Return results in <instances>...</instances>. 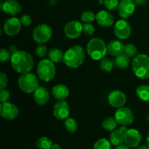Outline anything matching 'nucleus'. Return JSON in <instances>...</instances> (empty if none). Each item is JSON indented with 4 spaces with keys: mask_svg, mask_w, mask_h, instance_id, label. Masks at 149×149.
<instances>
[{
    "mask_svg": "<svg viewBox=\"0 0 149 149\" xmlns=\"http://www.w3.org/2000/svg\"><path fill=\"white\" fill-rule=\"evenodd\" d=\"M10 63L13 69L21 74L30 72L34 64L32 55L24 50H18L12 55Z\"/></svg>",
    "mask_w": 149,
    "mask_h": 149,
    "instance_id": "nucleus-1",
    "label": "nucleus"
},
{
    "mask_svg": "<svg viewBox=\"0 0 149 149\" xmlns=\"http://www.w3.org/2000/svg\"><path fill=\"white\" fill-rule=\"evenodd\" d=\"M85 58V53L79 45H74L67 49L64 53L63 62L68 67L77 68L83 63Z\"/></svg>",
    "mask_w": 149,
    "mask_h": 149,
    "instance_id": "nucleus-2",
    "label": "nucleus"
},
{
    "mask_svg": "<svg viewBox=\"0 0 149 149\" xmlns=\"http://www.w3.org/2000/svg\"><path fill=\"white\" fill-rule=\"evenodd\" d=\"M87 51L89 56L94 61H99L105 58L107 52V45L99 38H93L89 41L87 45Z\"/></svg>",
    "mask_w": 149,
    "mask_h": 149,
    "instance_id": "nucleus-3",
    "label": "nucleus"
},
{
    "mask_svg": "<svg viewBox=\"0 0 149 149\" xmlns=\"http://www.w3.org/2000/svg\"><path fill=\"white\" fill-rule=\"evenodd\" d=\"M132 68L137 77L141 79L149 78V56L144 54L137 55L132 63Z\"/></svg>",
    "mask_w": 149,
    "mask_h": 149,
    "instance_id": "nucleus-4",
    "label": "nucleus"
},
{
    "mask_svg": "<svg viewBox=\"0 0 149 149\" xmlns=\"http://www.w3.org/2000/svg\"><path fill=\"white\" fill-rule=\"evenodd\" d=\"M17 84L20 90L27 94L33 93V92L39 87L37 77L30 72L21 74L17 80Z\"/></svg>",
    "mask_w": 149,
    "mask_h": 149,
    "instance_id": "nucleus-5",
    "label": "nucleus"
},
{
    "mask_svg": "<svg viewBox=\"0 0 149 149\" xmlns=\"http://www.w3.org/2000/svg\"><path fill=\"white\" fill-rule=\"evenodd\" d=\"M36 72L41 80L45 82H49L55 77L56 68L55 64L51 60L43 59L38 63Z\"/></svg>",
    "mask_w": 149,
    "mask_h": 149,
    "instance_id": "nucleus-6",
    "label": "nucleus"
},
{
    "mask_svg": "<svg viewBox=\"0 0 149 149\" xmlns=\"http://www.w3.org/2000/svg\"><path fill=\"white\" fill-rule=\"evenodd\" d=\"M52 35V31L50 26L48 25L39 24L33 29V40L38 44H45L51 39Z\"/></svg>",
    "mask_w": 149,
    "mask_h": 149,
    "instance_id": "nucleus-7",
    "label": "nucleus"
},
{
    "mask_svg": "<svg viewBox=\"0 0 149 149\" xmlns=\"http://www.w3.org/2000/svg\"><path fill=\"white\" fill-rule=\"evenodd\" d=\"M114 118L119 125L128 126L132 125L134 121V113L130 109L127 107L119 108L114 113Z\"/></svg>",
    "mask_w": 149,
    "mask_h": 149,
    "instance_id": "nucleus-8",
    "label": "nucleus"
},
{
    "mask_svg": "<svg viewBox=\"0 0 149 149\" xmlns=\"http://www.w3.org/2000/svg\"><path fill=\"white\" fill-rule=\"evenodd\" d=\"M19 109L16 105L10 102H4L0 105V116L7 120H13L17 117Z\"/></svg>",
    "mask_w": 149,
    "mask_h": 149,
    "instance_id": "nucleus-9",
    "label": "nucleus"
},
{
    "mask_svg": "<svg viewBox=\"0 0 149 149\" xmlns=\"http://www.w3.org/2000/svg\"><path fill=\"white\" fill-rule=\"evenodd\" d=\"M115 36L119 39H126L130 37L131 34V26L130 24L127 20H119L115 23L114 28Z\"/></svg>",
    "mask_w": 149,
    "mask_h": 149,
    "instance_id": "nucleus-10",
    "label": "nucleus"
},
{
    "mask_svg": "<svg viewBox=\"0 0 149 149\" xmlns=\"http://www.w3.org/2000/svg\"><path fill=\"white\" fill-rule=\"evenodd\" d=\"M21 22L17 17H10L4 23L3 29L7 36H13L18 34L21 30Z\"/></svg>",
    "mask_w": 149,
    "mask_h": 149,
    "instance_id": "nucleus-11",
    "label": "nucleus"
},
{
    "mask_svg": "<svg viewBox=\"0 0 149 149\" xmlns=\"http://www.w3.org/2000/svg\"><path fill=\"white\" fill-rule=\"evenodd\" d=\"M83 31V25L77 20L70 21L65 25L64 28V33L65 36L71 39L78 38Z\"/></svg>",
    "mask_w": 149,
    "mask_h": 149,
    "instance_id": "nucleus-12",
    "label": "nucleus"
},
{
    "mask_svg": "<svg viewBox=\"0 0 149 149\" xmlns=\"http://www.w3.org/2000/svg\"><path fill=\"white\" fill-rule=\"evenodd\" d=\"M70 113V107L68 103L63 100H58L53 107V115L59 120H64L68 117Z\"/></svg>",
    "mask_w": 149,
    "mask_h": 149,
    "instance_id": "nucleus-13",
    "label": "nucleus"
},
{
    "mask_svg": "<svg viewBox=\"0 0 149 149\" xmlns=\"http://www.w3.org/2000/svg\"><path fill=\"white\" fill-rule=\"evenodd\" d=\"M135 7L136 5L133 0H122L118 7L119 16L124 19L131 17L135 13Z\"/></svg>",
    "mask_w": 149,
    "mask_h": 149,
    "instance_id": "nucleus-14",
    "label": "nucleus"
},
{
    "mask_svg": "<svg viewBox=\"0 0 149 149\" xmlns=\"http://www.w3.org/2000/svg\"><path fill=\"white\" fill-rule=\"evenodd\" d=\"M109 104L114 108L123 107L126 103L127 97L125 93L121 90H113L111 92L108 97Z\"/></svg>",
    "mask_w": 149,
    "mask_h": 149,
    "instance_id": "nucleus-15",
    "label": "nucleus"
},
{
    "mask_svg": "<svg viewBox=\"0 0 149 149\" xmlns=\"http://www.w3.org/2000/svg\"><path fill=\"white\" fill-rule=\"evenodd\" d=\"M141 142V134L138 130L128 129L125 133V143L130 148L139 146Z\"/></svg>",
    "mask_w": 149,
    "mask_h": 149,
    "instance_id": "nucleus-16",
    "label": "nucleus"
},
{
    "mask_svg": "<svg viewBox=\"0 0 149 149\" xmlns=\"http://www.w3.org/2000/svg\"><path fill=\"white\" fill-rule=\"evenodd\" d=\"M3 13L10 15H16L21 12V6L16 0H6L0 4Z\"/></svg>",
    "mask_w": 149,
    "mask_h": 149,
    "instance_id": "nucleus-17",
    "label": "nucleus"
},
{
    "mask_svg": "<svg viewBox=\"0 0 149 149\" xmlns=\"http://www.w3.org/2000/svg\"><path fill=\"white\" fill-rule=\"evenodd\" d=\"M127 128L126 126L121 125L120 127L115 129L111 133L109 137V141L112 145L117 146L123 144L125 143V133L127 131Z\"/></svg>",
    "mask_w": 149,
    "mask_h": 149,
    "instance_id": "nucleus-18",
    "label": "nucleus"
},
{
    "mask_svg": "<svg viewBox=\"0 0 149 149\" xmlns=\"http://www.w3.org/2000/svg\"><path fill=\"white\" fill-rule=\"evenodd\" d=\"M33 100L39 106H45L49 100V93L45 87L39 86L33 93Z\"/></svg>",
    "mask_w": 149,
    "mask_h": 149,
    "instance_id": "nucleus-19",
    "label": "nucleus"
},
{
    "mask_svg": "<svg viewBox=\"0 0 149 149\" xmlns=\"http://www.w3.org/2000/svg\"><path fill=\"white\" fill-rule=\"evenodd\" d=\"M95 20L97 24L103 27H109L114 22L113 15L106 10H101L96 14Z\"/></svg>",
    "mask_w": 149,
    "mask_h": 149,
    "instance_id": "nucleus-20",
    "label": "nucleus"
},
{
    "mask_svg": "<svg viewBox=\"0 0 149 149\" xmlns=\"http://www.w3.org/2000/svg\"><path fill=\"white\" fill-rule=\"evenodd\" d=\"M125 45L119 40H112L107 45V52L113 57H117L124 53Z\"/></svg>",
    "mask_w": 149,
    "mask_h": 149,
    "instance_id": "nucleus-21",
    "label": "nucleus"
},
{
    "mask_svg": "<svg viewBox=\"0 0 149 149\" xmlns=\"http://www.w3.org/2000/svg\"><path fill=\"white\" fill-rule=\"evenodd\" d=\"M52 95L56 100H65L69 95V90L64 84H58L52 87Z\"/></svg>",
    "mask_w": 149,
    "mask_h": 149,
    "instance_id": "nucleus-22",
    "label": "nucleus"
},
{
    "mask_svg": "<svg viewBox=\"0 0 149 149\" xmlns=\"http://www.w3.org/2000/svg\"><path fill=\"white\" fill-rule=\"evenodd\" d=\"M48 58L49 60L53 63H61V61H63L64 53L61 49H58L57 47L51 48L48 51Z\"/></svg>",
    "mask_w": 149,
    "mask_h": 149,
    "instance_id": "nucleus-23",
    "label": "nucleus"
},
{
    "mask_svg": "<svg viewBox=\"0 0 149 149\" xmlns=\"http://www.w3.org/2000/svg\"><path fill=\"white\" fill-rule=\"evenodd\" d=\"M136 95L143 101H149V86L146 84L140 85L136 90Z\"/></svg>",
    "mask_w": 149,
    "mask_h": 149,
    "instance_id": "nucleus-24",
    "label": "nucleus"
},
{
    "mask_svg": "<svg viewBox=\"0 0 149 149\" xmlns=\"http://www.w3.org/2000/svg\"><path fill=\"white\" fill-rule=\"evenodd\" d=\"M130 58L125 53H122V55L116 57L115 63H116V66L121 69H125L127 68L130 65Z\"/></svg>",
    "mask_w": 149,
    "mask_h": 149,
    "instance_id": "nucleus-25",
    "label": "nucleus"
},
{
    "mask_svg": "<svg viewBox=\"0 0 149 149\" xmlns=\"http://www.w3.org/2000/svg\"><path fill=\"white\" fill-rule=\"evenodd\" d=\"M117 124V122L114 117H107L103 121L102 127L105 130L112 132L115 129H116Z\"/></svg>",
    "mask_w": 149,
    "mask_h": 149,
    "instance_id": "nucleus-26",
    "label": "nucleus"
},
{
    "mask_svg": "<svg viewBox=\"0 0 149 149\" xmlns=\"http://www.w3.org/2000/svg\"><path fill=\"white\" fill-rule=\"evenodd\" d=\"M64 126H65V130L70 133H74L77 130L78 128V125H77V121L71 117H68L65 119L64 122Z\"/></svg>",
    "mask_w": 149,
    "mask_h": 149,
    "instance_id": "nucleus-27",
    "label": "nucleus"
},
{
    "mask_svg": "<svg viewBox=\"0 0 149 149\" xmlns=\"http://www.w3.org/2000/svg\"><path fill=\"white\" fill-rule=\"evenodd\" d=\"M36 145L39 149H51L52 142L47 137H41L36 141Z\"/></svg>",
    "mask_w": 149,
    "mask_h": 149,
    "instance_id": "nucleus-28",
    "label": "nucleus"
},
{
    "mask_svg": "<svg viewBox=\"0 0 149 149\" xmlns=\"http://www.w3.org/2000/svg\"><path fill=\"white\" fill-rule=\"evenodd\" d=\"M100 68L102 71L105 72H110L112 71L113 68V63L111 60H109L107 58H103L100 60Z\"/></svg>",
    "mask_w": 149,
    "mask_h": 149,
    "instance_id": "nucleus-29",
    "label": "nucleus"
},
{
    "mask_svg": "<svg viewBox=\"0 0 149 149\" xmlns=\"http://www.w3.org/2000/svg\"><path fill=\"white\" fill-rule=\"evenodd\" d=\"M110 141L106 138H100L94 144L93 149H111Z\"/></svg>",
    "mask_w": 149,
    "mask_h": 149,
    "instance_id": "nucleus-30",
    "label": "nucleus"
},
{
    "mask_svg": "<svg viewBox=\"0 0 149 149\" xmlns=\"http://www.w3.org/2000/svg\"><path fill=\"white\" fill-rule=\"evenodd\" d=\"M124 53L127 55L130 58H135L138 54V49L133 44H127L125 45Z\"/></svg>",
    "mask_w": 149,
    "mask_h": 149,
    "instance_id": "nucleus-31",
    "label": "nucleus"
},
{
    "mask_svg": "<svg viewBox=\"0 0 149 149\" xmlns=\"http://www.w3.org/2000/svg\"><path fill=\"white\" fill-rule=\"evenodd\" d=\"M96 15L92 11H84L81 15V21L84 23H91L95 20Z\"/></svg>",
    "mask_w": 149,
    "mask_h": 149,
    "instance_id": "nucleus-32",
    "label": "nucleus"
},
{
    "mask_svg": "<svg viewBox=\"0 0 149 149\" xmlns=\"http://www.w3.org/2000/svg\"><path fill=\"white\" fill-rule=\"evenodd\" d=\"M103 4L107 10L110 11H114L119 7V0H104Z\"/></svg>",
    "mask_w": 149,
    "mask_h": 149,
    "instance_id": "nucleus-33",
    "label": "nucleus"
},
{
    "mask_svg": "<svg viewBox=\"0 0 149 149\" xmlns=\"http://www.w3.org/2000/svg\"><path fill=\"white\" fill-rule=\"evenodd\" d=\"M35 52H36V55L40 58H44L46 56L47 54H48L47 48L43 44H39L36 47Z\"/></svg>",
    "mask_w": 149,
    "mask_h": 149,
    "instance_id": "nucleus-34",
    "label": "nucleus"
},
{
    "mask_svg": "<svg viewBox=\"0 0 149 149\" xmlns=\"http://www.w3.org/2000/svg\"><path fill=\"white\" fill-rule=\"evenodd\" d=\"M12 54L10 53V52L7 49H0V62L1 63H4L7 62V61H10L11 60Z\"/></svg>",
    "mask_w": 149,
    "mask_h": 149,
    "instance_id": "nucleus-35",
    "label": "nucleus"
},
{
    "mask_svg": "<svg viewBox=\"0 0 149 149\" xmlns=\"http://www.w3.org/2000/svg\"><path fill=\"white\" fill-rule=\"evenodd\" d=\"M83 32L87 36H91L95 32V27L91 23H84L83 24Z\"/></svg>",
    "mask_w": 149,
    "mask_h": 149,
    "instance_id": "nucleus-36",
    "label": "nucleus"
},
{
    "mask_svg": "<svg viewBox=\"0 0 149 149\" xmlns=\"http://www.w3.org/2000/svg\"><path fill=\"white\" fill-rule=\"evenodd\" d=\"M20 20L21 22L22 26H26V27L31 26L32 23V17L29 15H22L21 17L20 18Z\"/></svg>",
    "mask_w": 149,
    "mask_h": 149,
    "instance_id": "nucleus-37",
    "label": "nucleus"
},
{
    "mask_svg": "<svg viewBox=\"0 0 149 149\" xmlns=\"http://www.w3.org/2000/svg\"><path fill=\"white\" fill-rule=\"evenodd\" d=\"M10 97V94L8 90H6L5 88L1 89V90H0V100H1V103L8 101Z\"/></svg>",
    "mask_w": 149,
    "mask_h": 149,
    "instance_id": "nucleus-38",
    "label": "nucleus"
},
{
    "mask_svg": "<svg viewBox=\"0 0 149 149\" xmlns=\"http://www.w3.org/2000/svg\"><path fill=\"white\" fill-rule=\"evenodd\" d=\"M8 84V78L6 74L1 71L0 72V89H4Z\"/></svg>",
    "mask_w": 149,
    "mask_h": 149,
    "instance_id": "nucleus-39",
    "label": "nucleus"
},
{
    "mask_svg": "<svg viewBox=\"0 0 149 149\" xmlns=\"http://www.w3.org/2000/svg\"><path fill=\"white\" fill-rule=\"evenodd\" d=\"M136 6H143L147 2V0H133Z\"/></svg>",
    "mask_w": 149,
    "mask_h": 149,
    "instance_id": "nucleus-40",
    "label": "nucleus"
},
{
    "mask_svg": "<svg viewBox=\"0 0 149 149\" xmlns=\"http://www.w3.org/2000/svg\"><path fill=\"white\" fill-rule=\"evenodd\" d=\"M9 51H10V53H11L12 55H13V54L15 53L17 51H18V49H17V47H16L15 45H11V46L9 47Z\"/></svg>",
    "mask_w": 149,
    "mask_h": 149,
    "instance_id": "nucleus-41",
    "label": "nucleus"
},
{
    "mask_svg": "<svg viewBox=\"0 0 149 149\" xmlns=\"http://www.w3.org/2000/svg\"><path fill=\"white\" fill-rule=\"evenodd\" d=\"M115 149H130L128 146H127L126 144H121V145L117 146Z\"/></svg>",
    "mask_w": 149,
    "mask_h": 149,
    "instance_id": "nucleus-42",
    "label": "nucleus"
},
{
    "mask_svg": "<svg viewBox=\"0 0 149 149\" xmlns=\"http://www.w3.org/2000/svg\"><path fill=\"white\" fill-rule=\"evenodd\" d=\"M51 149H61V146L59 145V144L54 143V144H52Z\"/></svg>",
    "mask_w": 149,
    "mask_h": 149,
    "instance_id": "nucleus-43",
    "label": "nucleus"
},
{
    "mask_svg": "<svg viewBox=\"0 0 149 149\" xmlns=\"http://www.w3.org/2000/svg\"><path fill=\"white\" fill-rule=\"evenodd\" d=\"M135 149H149V147L146 146H141L136 147Z\"/></svg>",
    "mask_w": 149,
    "mask_h": 149,
    "instance_id": "nucleus-44",
    "label": "nucleus"
},
{
    "mask_svg": "<svg viewBox=\"0 0 149 149\" xmlns=\"http://www.w3.org/2000/svg\"><path fill=\"white\" fill-rule=\"evenodd\" d=\"M146 143H147V146L149 147V134L146 138Z\"/></svg>",
    "mask_w": 149,
    "mask_h": 149,
    "instance_id": "nucleus-45",
    "label": "nucleus"
},
{
    "mask_svg": "<svg viewBox=\"0 0 149 149\" xmlns=\"http://www.w3.org/2000/svg\"><path fill=\"white\" fill-rule=\"evenodd\" d=\"M97 1H99V3H103L104 0H97Z\"/></svg>",
    "mask_w": 149,
    "mask_h": 149,
    "instance_id": "nucleus-46",
    "label": "nucleus"
}]
</instances>
